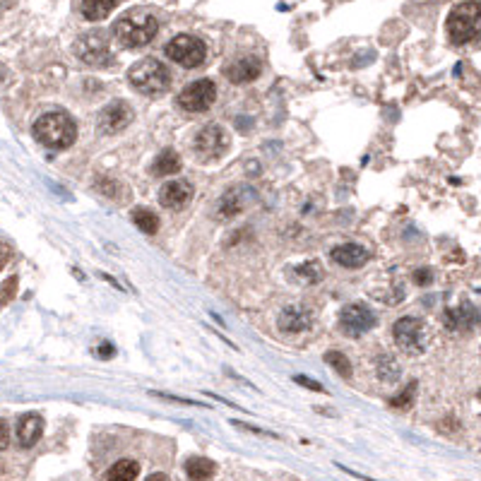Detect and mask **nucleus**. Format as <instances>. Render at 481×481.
<instances>
[{"mask_svg": "<svg viewBox=\"0 0 481 481\" xmlns=\"http://www.w3.org/2000/svg\"><path fill=\"white\" fill-rule=\"evenodd\" d=\"M447 36L455 46H464L481 36V3H459L447 17Z\"/></svg>", "mask_w": 481, "mask_h": 481, "instance_id": "nucleus-3", "label": "nucleus"}, {"mask_svg": "<svg viewBox=\"0 0 481 481\" xmlns=\"http://www.w3.org/2000/svg\"><path fill=\"white\" fill-rule=\"evenodd\" d=\"M332 260L337 265H342V267H361V265L369 262V256L371 253L366 251L364 246H359V243H344V246H337L332 253Z\"/></svg>", "mask_w": 481, "mask_h": 481, "instance_id": "nucleus-16", "label": "nucleus"}, {"mask_svg": "<svg viewBox=\"0 0 481 481\" xmlns=\"http://www.w3.org/2000/svg\"><path fill=\"white\" fill-rule=\"evenodd\" d=\"M31 133H34V138L48 149H66L75 142V138H77V126H75V121L68 113L51 111V113H44V116L36 118Z\"/></svg>", "mask_w": 481, "mask_h": 481, "instance_id": "nucleus-1", "label": "nucleus"}, {"mask_svg": "<svg viewBox=\"0 0 481 481\" xmlns=\"http://www.w3.org/2000/svg\"><path fill=\"white\" fill-rule=\"evenodd\" d=\"M277 325L282 332H306L313 325V313L308 311L306 306H286L282 313H279Z\"/></svg>", "mask_w": 481, "mask_h": 481, "instance_id": "nucleus-13", "label": "nucleus"}, {"mask_svg": "<svg viewBox=\"0 0 481 481\" xmlns=\"http://www.w3.org/2000/svg\"><path fill=\"white\" fill-rule=\"evenodd\" d=\"M8 260H10V246H8V243L0 241V269L8 265Z\"/></svg>", "mask_w": 481, "mask_h": 481, "instance_id": "nucleus-33", "label": "nucleus"}, {"mask_svg": "<svg viewBox=\"0 0 481 481\" xmlns=\"http://www.w3.org/2000/svg\"><path fill=\"white\" fill-rule=\"evenodd\" d=\"M133 221H135V226H140V231H145V234H156V231H159V217L147 207L133 209Z\"/></svg>", "mask_w": 481, "mask_h": 481, "instance_id": "nucleus-23", "label": "nucleus"}, {"mask_svg": "<svg viewBox=\"0 0 481 481\" xmlns=\"http://www.w3.org/2000/svg\"><path fill=\"white\" fill-rule=\"evenodd\" d=\"M479 323V311L472 304H462L445 311V325L450 330H469Z\"/></svg>", "mask_w": 481, "mask_h": 481, "instance_id": "nucleus-18", "label": "nucleus"}, {"mask_svg": "<svg viewBox=\"0 0 481 481\" xmlns=\"http://www.w3.org/2000/svg\"><path fill=\"white\" fill-rule=\"evenodd\" d=\"M253 202H256L253 188H248V186L231 188V191H226L224 195L219 198L217 212L221 219H231V217H236V214L246 212V207H251Z\"/></svg>", "mask_w": 481, "mask_h": 481, "instance_id": "nucleus-12", "label": "nucleus"}, {"mask_svg": "<svg viewBox=\"0 0 481 481\" xmlns=\"http://www.w3.org/2000/svg\"><path fill=\"white\" fill-rule=\"evenodd\" d=\"M96 356H99V359H113V356H116V347H113L111 342L96 344Z\"/></svg>", "mask_w": 481, "mask_h": 481, "instance_id": "nucleus-29", "label": "nucleus"}, {"mask_svg": "<svg viewBox=\"0 0 481 481\" xmlns=\"http://www.w3.org/2000/svg\"><path fill=\"white\" fill-rule=\"evenodd\" d=\"M325 361L330 366H332L334 371L339 373L342 378H349L351 376V364H349V359L344 354H339V351H327L325 354Z\"/></svg>", "mask_w": 481, "mask_h": 481, "instance_id": "nucleus-25", "label": "nucleus"}, {"mask_svg": "<svg viewBox=\"0 0 481 481\" xmlns=\"http://www.w3.org/2000/svg\"><path fill=\"white\" fill-rule=\"evenodd\" d=\"M15 291H17V277H10L8 282L0 286V306L8 304V301L15 296Z\"/></svg>", "mask_w": 481, "mask_h": 481, "instance_id": "nucleus-28", "label": "nucleus"}, {"mask_svg": "<svg viewBox=\"0 0 481 481\" xmlns=\"http://www.w3.org/2000/svg\"><path fill=\"white\" fill-rule=\"evenodd\" d=\"M414 397H416V383H409V385L404 387V390L399 392L397 397H390V407H394V409H409L414 404Z\"/></svg>", "mask_w": 481, "mask_h": 481, "instance_id": "nucleus-26", "label": "nucleus"}, {"mask_svg": "<svg viewBox=\"0 0 481 481\" xmlns=\"http://www.w3.org/2000/svg\"><path fill=\"white\" fill-rule=\"evenodd\" d=\"M82 15L91 22H96V20H104L109 17V15L116 10V3H101V0H87V3H82Z\"/></svg>", "mask_w": 481, "mask_h": 481, "instance_id": "nucleus-24", "label": "nucleus"}, {"mask_svg": "<svg viewBox=\"0 0 481 481\" xmlns=\"http://www.w3.org/2000/svg\"><path fill=\"white\" fill-rule=\"evenodd\" d=\"M376 323H378L376 313L361 304H349L339 313V330L347 337H361V334H366L369 330L376 327Z\"/></svg>", "mask_w": 481, "mask_h": 481, "instance_id": "nucleus-10", "label": "nucleus"}, {"mask_svg": "<svg viewBox=\"0 0 481 481\" xmlns=\"http://www.w3.org/2000/svg\"><path fill=\"white\" fill-rule=\"evenodd\" d=\"M44 434V419L39 414H24L17 424V441L22 447H31Z\"/></svg>", "mask_w": 481, "mask_h": 481, "instance_id": "nucleus-17", "label": "nucleus"}, {"mask_svg": "<svg viewBox=\"0 0 481 481\" xmlns=\"http://www.w3.org/2000/svg\"><path fill=\"white\" fill-rule=\"evenodd\" d=\"M166 56L183 68H200L207 58V46L191 34H178L166 44Z\"/></svg>", "mask_w": 481, "mask_h": 481, "instance_id": "nucleus-6", "label": "nucleus"}, {"mask_svg": "<svg viewBox=\"0 0 481 481\" xmlns=\"http://www.w3.org/2000/svg\"><path fill=\"white\" fill-rule=\"evenodd\" d=\"M193 147H195V154L202 161L219 159V156H224V152L229 149V135H226V131L221 126L212 123V126H205L202 131L198 133Z\"/></svg>", "mask_w": 481, "mask_h": 481, "instance_id": "nucleus-7", "label": "nucleus"}, {"mask_svg": "<svg viewBox=\"0 0 481 481\" xmlns=\"http://www.w3.org/2000/svg\"><path fill=\"white\" fill-rule=\"evenodd\" d=\"M128 80L138 91L142 94H161L169 89L171 84V73L164 63L154 61V58H145V61L135 63L128 73Z\"/></svg>", "mask_w": 481, "mask_h": 481, "instance_id": "nucleus-4", "label": "nucleus"}, {"mask_svg": "<svg viewBox=\"0 0 481 481\" xmlns=\"http://www.w3.org/2000/svg\"><path fill=\"white\" fill-rule=\"evenodd\" d=\"M217 99V84L212 80H198V82H191L186 89L178 94V104H181L183 111L191 113H200L207 111L209 106Z\"/></svg>", "mask_w": 481, "mask_h": 481, "instance_id": "nucleus-9", "label": "nucleus"}, {"mask_svg": "<svg viewBox=\"0 0 481 481\" xmlns=\"http://www.w3.org/2000/svg\"><path fill=\"white\" fill-rule=\"evenodd\" d=\"M296 383H301L304 387H308V390H316V392H325V387L320 385V383H316V380H311V378H306V376H296L294 378Z\"/></svg>", "mask_w": 481, "mask_h": 481, "instance_id": "nucleus-30", "label": "nucleus"}, {"mask_svg": "<svg viewBox=\"0 0 481 481\" xmlns=\"http://www.w3.org/2000/svg\"><path fill=\"white\" fill-rule=\"evenodd\" d=\"M147 481H169V477H166V474H152Z\"/></svg>", "mask_w": 481, "mask_h": 481, "instance_id": "nucleus-34", "label": "nucleus"}, {"mask_svg": "<svg viewBox=\"0 0 481 481\" xmlns=\"http://www.w3.org/2000/svg\"><path fill=\"white\" fill-rule=\"evenodd\" d=\"M296 274L304 277L306 282H320L323 279V269L318 262H304L301 267H296Z\"/></svg>", "mask_w": 481, "mask_h": 481, "instance_id": "nucleus-27", "label": "nucleus"}, {"mask_svg": "<svg viewBox=\"0 0 481 481\" xmlns=\"http://www.w3.org/2000/svg\"><path fill=\"white\" fill-rule=\"evenodd\" d=\"M479 402H481V390H479Z\"/></svg>", "mask_w": 481, "mask_h": 481, "instance_id": "nucleus-35", "label": "nucleus"}, {"mask_svg": "<svg viewBox=\"0 0 481 481\" xmlns=\"http://www.w3.org/2000/svg\"><path fill=\"white\" fill-rule=\"evenodd\" d=\"M181 171V156H178L174 149H164L152 164V174L154 176H171Z\"/></svg>", "mask_w": 481, "mask_h": 481, "instance_id": "nucleus-21", "label": "nucleus"}, {"mask_svg": "<svg viewBox=\"0 0 481 481\" xmlns=\"http://www.w3.org/2000/svg\"><path fill=\"white\" fill-rule=\"evenodd\" d=\"M156 29H159V22H156L154 15L133 10V13H126L116 24H113V36H116V41L121 46L138 48V46L149 44V41L154 39Z\"/></svg>", "mask_w": 481, "mask_h": 481, "instance_id": "nucleus-2", "label": "nucleus"}, {"mask_svg": "<svg viewBox=\"0 0 481 481\" xmlns=\"http://www.w3.org/2000/svg\"><path fill=\"white\" fill-rule=\"evenodd\" d=\"M133 121V109L126 104V101H113V104L106 106L104 111L99 113V123H96V128H99V133L104 135H116L121 131H126L128 126H131Z\"/></svg>", "mask_w": 481, "mask_h": 481, "instance_id": "nucleus-11", "label": "nucleus"}, {"mask_svg": "<svg viewBox=\"0 0 481 481\" xmlns=\"http://www.w3.org/2000/svg\"><path fill=\"white\" fill-rule=\"evenodd\" d=\"M75 53H77L80 61L89 63V66H104L109 63L111 51H109V39L101 29L87 31L75 41Z\"/></svg>", "mask_w": 481, "mask_h": 481, "instance_id": "nucleus-8", "label": "nucleus"}, {"mask_svg": "<svg viewBox=\"0 0 481 481\" xmlns=\"http://www.w3.org/2000/svg\"><path fill=\"white\" fill-rule=\"evenodd\" d=\"M138 474H140V464L135 462V459H121V462H116L109 472L104 474L101 481H135Z\"/></svg>", "mask_w": 481, "mask_h": 481, "instance_id": "nucleus-20", "label": "nucleus"}, {"mask_svg": "<svg viewBox=\"0 0 481 481\" xmlns=\"http://www.w3.org/2000/svg\"><path fill=\"white\" fill-rule=\"evenodd\" d=\"M217 472V464L207 457H191L186 462V474L191 481H209Z\"/></svg>", "mask_w": 481, "mask_h": 481, "instance_id": "nucleus-19", "label": "nucleus"}, {"mask_svg": "<svg viewBox=\"0 0 481 481\" xmlns=\"http://www.w3.org/2000/svg\"><path fill=\"white\" fill-rule=\"evenodd\" d=\"M193 198V186L188 181H169L161 186L159 191V202L169 209H178V207H186Z\"/></svg>", "mask_w": 481, "mask_h": 481, "instance_id": "nucleus-14", "label": "nucleus"}, {"mask_svg": "<svg viewBox=\"0 0 481 481\" xmlns=\"http://www.w3.org/2000/svg\"><path fill=\"white\" fill-rule=\"evenodd\" d=\"M260 70H262L260 61L248 56V58H239V61L229 63V66L224 68V75H226V80L234 84H248V82H253V80H258Z\"/></svg>", "mask_w": 481, "mask_h": 481, "instance_id": "nucleus-15", "label": "nucleus"}, {"mask_svg": "<svg viewBox=\"0 0 481 481\" xmlns=\"http://www.w3.org/2000/svg\"><path fill=\"white\" fill-rule=\"evenodd\" d=\"M431 279H434V274H431V269H426V267H421V269H416V272H414V282L416 284H429Z\"/></svg>", "mask_w": 481, "mask_h": 481, "instance_id": "nucleus-31", "label": "nucleus"}, {"mask_svg": "<svg viewBox=\"0 0 481 481\" xmlns=\"http://www.w3.org/2000/svg\"><path fill=\"white\" fill-rule=\"evenodd\" d=\"M392 337L394 344L409 356H419L424 354L426 347H429V327H426L424 320L419 318H399L392 327Z\"/></svg>", "mask_w": 481, "mask_h": 481, "instance_id": "nucleus-5", "label": "nucleus"}, {"mask_svg": "<svg viewBox=\"0 0 481 481\" xmlns=\"http://www.w3.org/2000/svg\"><path fill=\"white\" fill-rule=\"evenodd\" d=\"M10 443V431H8V424L5 421H0V450H5Z\"/></svg>", "mask_w": 481, "mask_h": 481, "instance_id": "nucleus-32", "label": "nucleus"}, {"mask_svg": "<svg viewBox=\"0 0 481 481\" xmlns=\"http://www.w3.org/2000/svg\"><path fill=\"white\" fill-rule=\"evenodd\" d=\"M376 373H378V378H380L383 383H394L402 371H399V364L392 359L390 354H380V356H378V361H376Z\"/></svg>", "mask_w": 481, "mask_h": 481, "instance_id": "nucleus-22", "label": "nucleus"}]
</instances>
